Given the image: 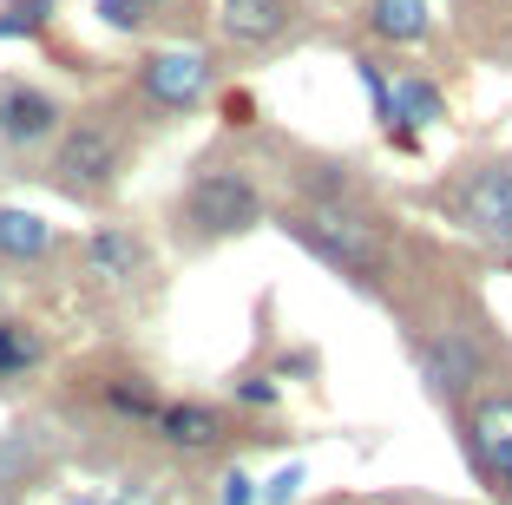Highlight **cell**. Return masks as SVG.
<instances>
[{
  "instance_id": "obj_1",
  "label": "cell",
  "mask_w": 512,
  "mask_h": 505,
  "mask_svg": "<svg viewBox=\"0 0 512 505\" xmlns=\"http://www.w3.org/2000/svg\"><path fill=\"white\" fill-rule=\"evenodd\" d=\"M283 230L316 256V263H329L342 283L368 289V296H375L381 276H388V243H381L375 217H368L362 204H296V210H283Z\"/></svg>"
},
{
  "instance_id": "obj_2",
  "label": "cell",
  "mask_w": 512,
  "mask_h": 505,
  "mask_svg": "<svg viewBox=\"0 0 512 505\" xmlns=\"http://www.w3.org/2000/svg\"><path fill=\"white\" fill-rule=\"evenodd\" d=\"M263 223V184L250 164H197L178 197V237L184 243H230Z\"/></svg>"
},
{
  "instance_id": "obj_3",
  "label": "cell",
  "mask_w": 512,
  "mask_h": 505,
  "mask_svg": "<svg viewBox=\"0 0 512 505\" xmlns=\"http://www.w3.org/2000/svg\"><path fill=\"white\" fill-rule=\"evenodd\" d=\"M125 171V138L112 119H73L60 125V145H53V171L46 178L60 184L66 197H112Z\"/></svg>"
},
{
  "instance_id": "obj_4",
  "label": "cell",
  "mask_w": 512,
  "mask_h": 505,
  "mask_svg": "<svg viewBox=\"0 0 512 505\" xmlns=\"http://www.w3.org/2000/svg\"><path fill=\"white\" fill-rule=\"evenodd\" d=\"M440 204H447V217L460 223L473 243L512 256V158L473 164V171L453 184V191H440Z\"/></svg>"
},
{
  "instance_id": "obj_5",
  "label": "cell",
  "mask_w": 512,
  "mask_h": 505,
  "mask_svg": "<svg viewBox=\"0 0 512 505\" xmlns=\"http://www.w3.org/2000/svg\"><path fill=\"white\" fill-rule=\"evenodd\" d=\"M211 86H217V66H211V53H197V46H158V53L138 60V99H145L151 112H165V119L197 112V105L211 99Z\"/></svg>"
},
{
  "instance_id": "obj_6",
  "label": "cell",
  "mask_w": 512,
  "mask_h": 505,
  "mask_svg": "<svg viewBox=\"0 0 512 505\" xmlns=\"http://www.w3.org/2000/svg\"><path fill=\"white\" fill-rule=\"evenodd\" d=\"M414 368L440 407H460L486 381V348L473 328H434V335H414Z\"/></svg>"
},
{
  "instance_id": "obj_7",
  "label": "cell",
  "mask_w": 512,
  "mask_h": 505,
  "mask_svg": "<svg viewBox=\"0 0 512 505\" xmlns=\"http://www.w3.org/2000/svg\"><path fill=\"white\" fill-rule=\"evenodd\" d=\"M375 119H381V138L394 151H421V132L447 119V92L427 73H388V105H381Z\"/></svg>"
},
{
  "instance_id": "obj_8",
  "label": "cell",
  "mask_w": 512,
  "mask_h": 505,
  "mask_svg": "<svg viewBox=\"0 0 512 505\" xmlns=\"http://www.w3.org/2000/svg\"><path fill=\"white\" fill-rule=\"evenodd\" d=\"M66 125L60 99L40 86H0V145H14V151H33L46 145V138Z\"/></svg>"
},
{
  "instance_id": "obj_9",
  "label": "cell",
  "mask_w": 512,
  "mask_h": 505,
  "mask_svg": "<svg viewBox=\"0 0 512 505\" xmlns=\"http://www.w3.org/2000/svg\"><path fill=\"white\" fill-rule=\"evenodd\" d=\"M158 440L171 446V453H217V446L230 440V414L211 401H165L158 407Z\"/></svg>"
},
{
  "instance_id": "obj_10",
  "label": "cell",
  "mask_w": 512,
  "mask_h": 505,
  "mask_svg": "<svg viewBox=\"0 0 512 505\" xmlns=\"http://www.w3.org/2000/svg\"><path fill=\"white\" fill-rule=\"evenodd\" d=\"M289 20H296V0H224L217 27H224L230 46H243V53H263V46H276V40L289 33Z\"/></svg>"
},
{
  "instance_id": "obj_11",
  "label": "cell",
  "mask_w": 512,
  "mask_h": 505,
  "mask_svg": "<svg viewBox=\"0 0 512 505\" xmlns=\"http://www.w3.org/2000/svg\"><path fill=\"white\" fill-rule=\"evenodd\" d=\"M86 276H99V283H132V276H145V243H138L132 230H119V223H99L86 237Z\"/></svg>"
},
{
  "instance_id": "obj_12",
  "label": "cell",
  "mask_w": 512,
  "mask_h": 505,
  "mask_svg": "<svg viewBox=\"0 0 512 505\" xmlns=\"http://www.w3.org/2000/svg\"><path fill=\"white\" fill-rule=\"evenodd\" d=\"M53 243H60V230H53L40 210L0 204V263H46Z\"/></svg>"
},
{
  "instance_id": "obj_13",
  "label": "cell",
  "mask_w": 512,
  "mask_h": 505,
  "mask_svg": "<svg viewBox=\"0 0 512 505\" xmlns=\"http://www.w3.org/2000/svg\"><path fill=\"white\" fill-rule=\"evenodd\" d=\"M368 33L381 46H421L434 33V7L427 0H368Z\"/></svg>"
},
{
  "instance_id": "obj_14",
  "label": "cell",
  "mask_w": 512,
  "mask_h": 505,
  "mask_svg": "<svg viewBox=\"0 0 512 505\" xmlns=\"http://www.w3.org/2000/svg\"><path fill=\"white\" fill-rule=\"evenodd\" d=\"M46 361V342H40V328L20 322V315H0V387H14L27 381L33 368Z\"/></svg>"
},
{
  "instance_id": "obj_15",
  "label": "cell",
  "mask_w": 512,
  "mask_h": 505,
  "mask_svg": "<svg viewBox=\"0 0 512 505\" xmlns=\"http://www.w3.org/2000/svg\"><path fill=\"white\" fill-rule=\"evenodd\" d=\"M99 394H106V407L119 420H132V427H151V420H158V407H165V394H158V381H151V374H106V387H99Z\"/></svg>"
},
{
  "instance_id": "obj_16",
  "label": "cell",
  "mask_w": 512,
  "mask_h": 505,
  "mask_svg": "<svg viewBox=\"0 0 512 505\" xmlns=\"http://www.w3.org/2000/svg\"><path fill=\"white\" fill-rule=\"evenodd\" d=\"M467 460L480 466L493 486H506V473H512V427L499 414H486V420H473V427H467Z\"/></svg>"
},
{
  "instance_id": "obj_17",
  "label": "cell",
  "mask_w": 512,
  "mask_h": 505,
  "mask_svg": "<svg viewBox=\"0 0 512 505\" xmlns=\"http://www.w3.org/2000/svg\"><path fill=\"white\" fill-rule=\"evenodd\" d=\"M60 14V0H0V40H40Z\"/></svg>"
},
{
  "instance_id": "obj_18",
  "label": "cell",
  "mask_w": 512,
  "mask_h": 505,
  "mask_svg": "<svg viewBox=\"0 0 512 505\" xmlns=\"http://www.w3.org/2000/svg\"><path fill=\"white\" fill-rule=\"evenodd\" d=\"M230 401H237V407H276V401H283V387H276L270 374H237V381H230Z\"/></svg>"
},
{
  "instance_id": "obj_19",
  "label": "cell",
  "mask_w": 512,
  "mask_h": 505,
  "mask_svg": "<svg viewBox=\"0 0 512 505\" xmlns=\"http://www.w3.org/2000/svg\"><path fill=\"white\" fill-rule=\"evenodd\" d=\"M92 14L106 20L112 33H138L145 27V7H138V0H92Z\"/></svg>"
},
{
  "instance_id": "obj_20",
  "label": "cell",
  "mask_w": 512,
  "mask_h": 505,
  "mask_svg": "<svg viewBox=\"0 0 512 505\" xmlns=\"http://www.w3.org/2000/svg\"><path fill=\"white\" fill-rule=\"evenodd\" d=\"M296 492H302V466H283L270 486H256V505H296Z\"/></svg>"
},
{
  "instance_id": "obj_21",
  "label": "cell",
  "mask_w": 512,
  "mask_h": 505,
  "mask_svg": "<svg viewBox=\"0 0 512 505\" xmlns=\"http://www.w3.org/2000/svg\"><path fill=\"white\" fill-rule=\"evenodd\" d=\"M217 505H256V479L243 473V466H230V473L217 479Z\"/></svg>"
},
{
  "instance_id": "obj_22",
  "label": "cell",
  "mask_w": 512,
  "mask_h": 505,
  "mask_svg": "<svg viewBox=\"0 0 512 505\" xmlns=\"http://www.w3.org/2000/svg\"><path fill=\"white\" fill-rule=\"evenodd\" d=\"M250 112H256V105H250V99H243V92H230V99H224V119H230V125H256V119H250Z\"/></svg>"
},
{
  "instance_id": "obj_23",
  "label": "cell",
  "mask_w": 512,
  "mask_h": 505,
  "mask_svg": "<svg viewBox=\"0 0 512 505\" xmlns=\"http://www.w3.org/2000/svg\"><path fill=\"white\" fill-rule=\"evenodd\" d=\"M112 505H158V492H145V486H132L125 499H112Z\"/></svg>"
},
{
  "instance_id": "obj_24",
  "label": "cell",
  "mask_w": 512,
  "mask_h": 505,
  "mask_svg": "<svg viewBox=\"0 0 512 505\" xmlns=\"http://www.w3.org/2000/svg\"><path fill=\"white\" fill-rule=\"evenodd\" d=\"M73 505H112V499H73Z\"/></svg>"
},
{
  "instance_id": "obj_25",
  "label": "cell",
  "mask_w": 512,
  "mask_h": 505,
  "mask_svg": "<svg viewBox=\"0 0 512 505\" xmlns=\"http://www.w3.org/2000/svg\"><path fill=\"white\" fill-rule=\"evenodd\" d=\"M138 7H145V14H151V7H165V0H138Z\"/></svg>"
},
{
  "instance_id": "obj_26",
  "label": "cell",
  "mask_w": 512,
  "mask_h": 505,
  "mask_svg": "<svg viewBox=\"0 0 512 505\" xmlns=\"http://www.w3.org/2000/svg\"><path fill=\"white\" fill-rule=\"evenodd\" d=\"M499 492H506V499H512V473H506V486H499Z\"/></svg>"
}]
</instances>
